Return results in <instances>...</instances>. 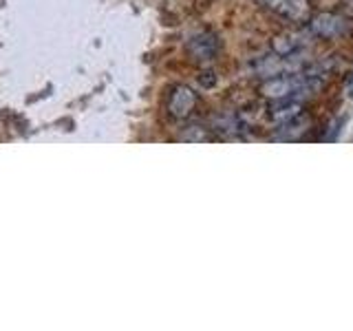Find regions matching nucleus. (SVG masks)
<instances>
[{"label":"nucleus","mask_w":353,"mask_h":331,"mask_svg":"<svg viewBox=\"0 0 353 331\" xmlns=\"http://www.w3.org/2000/svg\"><path fill=\"white\" fill-rule=\"evenodd\" d=\"M349 91H351L349 95H353V77H351V84H349Z\"/></svg>","instance_id":"nucleus-5"},{"label":"nucleus","mask_w":353,"mask_h":331,"mask_svg":"<svg viewBox=\"0 0 353 331\" xmlns=\"http://www.w3.org/2000/svg\"><path fill=\"white\" fill-rule=\"evenodd\" d=\"M196 102H199V97L192 88L179 84V86H174L168 95V113L174 119H188L194 113Z\"/></svg>","instance_id":"nucleus-3"},{"label":"nucleus","mask_w":353,"mask_h":331,"mask_svg":"<svg viewBox=\"0 0 353 331\" xmlns=\"http://www.w3.org/2000/svg\"><path fill=\"white\" fill-rule=\"evenodd\" d=\"M221 51V42L214 33H196L194 38L188 40V53L192 55L194 62H212Z\"/></svg>","instance_id":"nucleus-4"},{"label":"nucleus","mask_w":353,"mask_h":331,"mask_svg":"<svg viewBox=\"0 0 353 331\" xmlns=\"http://www.w3.org/2000/svg\"><path fill=\"white\" fill-rule=\"evenodd\" d=\"M259 3L290 22H309L312 18L309 0H259Z\"/></svg>","instance_id":"nucleus-1"},{"label":"nucleus","mask_w":353,"mask_h":331,"mask_svg":"<svg viewBox=\"0 0 353 331\" xmlns=\"http://www.w3.org/2000/svg\"><path fill=\"white\" fill-rule=\"evenodd\" d=\"M349 22L347 18H342L338 14H318L314 18H309V31L318 38L334 40L347 33Z\"/></svg>","instance_id":"nucleus-2"}]
</instances>
